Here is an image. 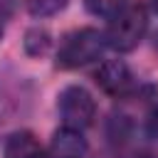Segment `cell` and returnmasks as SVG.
Masks as SVG:
<instances>
[{"instance_id":"6da1fadb","label":"cell","mask_w":158,"mask_h":158,"mask_svg":"<svg viewBox=\"0 0 158 158\" xmlns=\"http://www.w3.org/2000/svg\"><path fill=\"white\" fill-rule=\"evenodd\" d=\"M106 47V37L104 32L94 30V27H84V30H77L72 35L64 37V42L59 44V52H57V67L62 69H77V67H84L94 59L101 57Z\"/></svg>"},{"instance_id":"7a4b0ae2","label":"cell","mask_w":158,"mask_h":158,"mask_svg":"<svg viewBox=\"0 0 158 158\" xmlns=\"http://www.w3.org/2000/svg\"><path fill=\"white\" fill-rule=\"evenodd\" d=\"M148 30V15L141 5H128L116 17H111L106 30V44L116 52H131Z\"/></svg>"},{"instance_id":"3957f363","label":"cell","mask_w":158,"mask_h":158,"mask_svg":"<svg viewBox=\"0 0 158 158\" xmlns=\"http://www.w3.org/2000/svg\"><path fill=\"white\" fill-rule=\"evenodd\" d=\"M57 109H59L62 123L67 128H77V131L91 126L94 114H96V104L84 86H67L59 94Z\"/></svg>"},{"instance_id":"277c9868","label":"cell","mask_w":158,"mask_h":158,"mask_svg":"<svg viewBox=\"0 0 158 158\" xmlns=\"http://www.w3.org/2000/svg\"><path fill=\"white\" fill-rule=\"evenodd\" d=\"M96 84L111 94V96H121L128 91L131 86V72L121 59H106L99 69H96Z\"/></svg>"},{"instance_id":"5b68a950","label":"cell","mask_w":158,"mask_h":158,"mask_svg":"<svg viewBox=\"0 0 158 158\" xmlns=\"http://www.w3.org/2000/svg\"><path fill=\"white\" fill-rule=\"evenodd\" d=\"M84 156H86V138L81 136V131L67 126L54 131L47 158H84Z\"/></svg>"},{"instance_id":"8992f818","label":"cell","mask_w":158,"mask_h":158,"mask_svg":"<svg viewBox=\"0 0 158 158\" xmlns=\"http://www.w3.org/2000/svg\"><path fill=\"white\" fill-rule=\"evenodd\" d=\"M5 158H47V151L40 146V141L32 133L20 131V133H12L7 138Z\"/></svg>"},{"instance_id":"52a82bcc","label":"cell","mask_w":158,"mask_h":158,"mask_svg":"<svg viewBox=\"0 0 158 158\" xmlns=\"http://www.w3.org/2000/svg\"><path fill=\"white\" fill-rule=\"evenodd\" d=\"M86 7H89L94 15H101V17H116L121 10L128 7V0H86Z\"/></svg>"},{"instance_id":"ba28073f","label":"cell","mask_w":158,"mask_h":158,"mask_svg":"<svg viewBox=\"0 0 158 158\" xmlns=\"http://www.w3.org/2000/svg\"><path fill=\"white\" fill-rule=\"evenodd\" d=\"M67 5V0H27V10L35 17H49L54 12H59Z\"/></svg>"},{"instance_id":"9c48e42d","label":"cell","mask_w":158,"mask_h":158,"mask_svg":"<svg viewBox=\"0 0 158 158\" xmlns=\"http://www.w3.org/2000/svg\"><path fill=\"white\" fill-rule=\"evenodd\" d=\"M12 7H15V0H0V35H2L10 15H12Z\"/></svg>"},{"instance_id":"30bf717a","label":"cell","mask_w":158,"mask_h":158,"mask_svg":"<svg viewBox=\"0 0 158 158\" xmlns=\"http://www.w3.org/2000/svg\"><path fill=\"white\" fill-rule=\"evenodd\" d=\"M146 131H148L151 138H158V106L151 109V114L146 118Z\"/></svg>"},{"instance_id":"8fae6325","label":"cell","mask_w":158,"mask_h":158,"mask_svg":"<svg viewBox=\"0 0 158 158\" xmlns=\"http://www.w3.org/2000/svg\"><path fill=\"white\" fill-rule=\"evenodd\" d=\"M151 7H153V12L158 15V0H151Z\"/></svg>"}]
</instances>
